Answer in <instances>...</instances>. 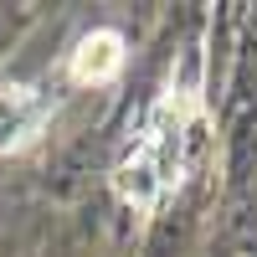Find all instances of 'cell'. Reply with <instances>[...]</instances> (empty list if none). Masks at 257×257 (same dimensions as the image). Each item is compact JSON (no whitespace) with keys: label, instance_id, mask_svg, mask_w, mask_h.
<instances>
[{"label":"cell","instance_id":"6da1fadb","mask_svg":"<svg viewBox=\"0 0 257 257\" xmlns=\"http://www.w3.org/2000/svg\"><path fill=\"white\" fill-rule=\"evenodd\" d=\"M196 113H201V72H196V57H190L185 77L170 82V93L155 103V113L144 118V128L134 134V144H128V155L118 160L113 185H118V196L134 211H155L170 190L180 185Z\"/></svg>","mask_w":257,"mask_h":257},{"label":"cell","instance_id":"7a4b0ae2","mask_svg":"<svg viewBox=\"0 0 257 257\" xmlns=\"http://www.w3.org/2000/svg\"><path fill=\"white\" fill-rule=\"evenodd\" d=\"M52 118V98L26 82H0V155H16L41 139Z\"/></svg>","mask_w":257,"mask_h":257},{"label":"cell","instance_id":"3957f363","mask_svg":"<svg viewBox=\"0 0 257 257\" xmlns=\"http://www.w3.org/2000/svg\"><path fill=\"white\" fill-rule=\"evenodd\" d=\"M123 67V36L118 31H93L77 41L72 52V82H82V88H98V82H113Z\"/></svg>","mask_w":257,"mask_h":257}]
</instances>
